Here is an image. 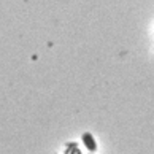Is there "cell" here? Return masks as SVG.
Masks as SVG:
<instances>
[{
	"label": "cell",
	"instance_id": "cell-1",
	"mask_svg": "<svg viewBox=\"0 0 154 154\" xmlns=\"http://www.w3.org/2000/svg\"><path fill=\"white\" fill-rule=\"evenodd\" d=\"M83 141H84V146H86L89 151L94 152V151L97 149V143H95L94 137L91 135V134H84V135H83Z\"/></svg>",
	"mask_w": 154,
	"mask_h": 154
}]
</instances>
